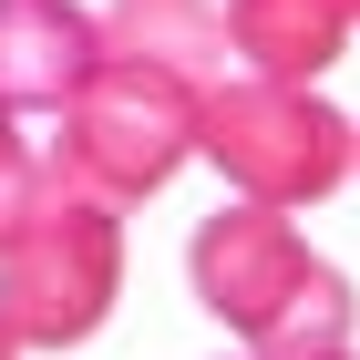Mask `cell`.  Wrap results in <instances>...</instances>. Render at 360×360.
<instances>
[{
    "instance_id": "6da1fadb",
    "label": "cell",
    "mask_w": 360,
    "mask_h": 360,
    "mask_svg": "<svg viewBox=\"0 0 360 360\" xmlns=\"http://www.w3.org/2000/svg\"><path fill=\"white\" fill-rule=\"evenodd\" d=\"M186 278L257 360H330V350H350L360 299H350V278L288 226V206H257V195L217 206V217L195 226V248H186Z\"/></svg>"
},
{
    "instance_id": "7a4b0ae2",
    "label": "cell",
    "mask_w": 360,
    "mask_h": 360,
    "mask_svg": "<svg viewBox=\"0 0 360 360\" xmlns=\"http://www.w3.org/2000/svg\"><path fill=\"white\" fill-rule=\"evenodd\" d=\"M124 299V206L72 165H41L31 206L0 237V330L11 350H72Z\"/></svg>"
},
{
    "instance_id": "3957f363",
    "label": "cell",
    "mask_w": 360,
    "mask_h": 360,
    "mask_svg": "<svg viewBox=\"0 0 360 360\" xmlns=\"http://www.w3.org/2000/svg\"><path fill=\"white\" fill-rule=\"evenodd\" d=\"M195 124H206V93L186 72H165V62H144V52H103L83 72V93L62 103L52 165H72L83 186H103L113 206H134V195H155L195 155Z\"/></svg>"
},
{
    "instance_id": "277c9868",
    "label": "cell",
    "mask_w": 360,
    "mask_h": 360,
    "mask_svg": "<svg viewBox=\"0 0 360 360\" xmlns=\"http://www.w3.org/2000/svg\"><path fill=\"white\" fill-rule=\"evenodd\" d=\"M195 155L257 206H319L350 175V113L319 103V83H268V72H226L206 93Z\"/></svg>"
},
{
    "instance_id": "5b68a950",
    "label": "cell",
    "mask_w": 360,
    "mask_h": 360,
    "mask_svg": "<svg viewBox=\"0 0 360 360\" xmlns=\"http://www.w3.org/2000/svg\"><path fill=\"white\" fill-rule=\"evenodd\" d=\"M103 62V11L83 0H0V103L11 113H62Z\"/></svg>"
},
{
    "instance_id": "8992f818",
    "label": "cell",
    "mask_w": 360,
    "mask_h": 360,
    "mask_svg": "<svg viewBox=\"0 0 360 360\" xmlns=\"http://www.w3.org/2000/svg\"><path fill=\"white\" fill-rule=\"evenodd\" d=\"M350 31H360L350 0H226L237 72H268V83H319L350 52Z\"/></svg>"
},
{
    "instance_id": "52a82bcc",
    "label": "cell",
    "mask_w": 360,
    "mask_h": 360,
    "mask_svg": "<svg viewBox=\"0 0 360 360\" xmlns=\"http://www.w3.org/2000/svg\"><path fill=\"white\" fill-rule=\"evenodd\" d=\"M103 52H144V62H165V72H186L195 93H217L237 72L226 11H206V0H113L103 11Z\"/></svg>"
},
{
    "instance_id": "ba28073f",
    "label": "cell",
    "mask_w": 360,
    "mask_h": 360,
    "mask_svg": "<svg viewBox=\"0 0 360 360\" xmlns=\"http://www.w3.org/2000/svg\"><path fill=\"white\" fill-rule=\"evenodd\" d=\"M31 186H41V155L21 144V113L0 103V237H11V217L31 206Z\"/></svg>"
},
{
    "instance_id": "9c48e42d",
    "label": "cell",
    "mask_w": 360,
    "mask_h": 360,
    "mask_svg": "<svg viewBox=\"0 0 360 360\" xmlns=\"http://www.w3.org/2000/svg\"><path fill=\"white\" fill-rule=\"evenodd\" d=\"M350 175H360V124H350Z\"/></svg>"
},
{
    "instance_id": "30bf717a",
    "label": "cell",
    "mask_w": 360,
    "mask_h": 360,
    "mask_svg": "<svg viewBox=\"0 0 360 360\" xmlns=\"http://www.w3.org/2000/svg\"><path fill=\"white\" fill-rule=\"evenodd\" d=\"M0 360H11V330H0Z\"/></svg>"
},
{
    "instance_id": "8fae6325",
    "label": "cell",
    "mask_w": 360,
    "mask_h": 360,
    "mask_svg": "<svg viewBox=\"0 0 360 360\" xmlns=\"http://www.w3.org/2000/svg\"><path fill=\"white\" fill-rule=\"evenodd\" d=\"M330 360H350V350H330Z\"/></svg>"
},
{
    "instance_id": "7c38bea8",
    "label": "cell",
    "mask_w": 360,
    "mask_h": 360,
    "mask_svg": "<svg viewBox=\"0 0 360 360\" xmlns=\"http://www.w3.org/2000/svg\"><path fill=\"white\" fill-rule=\"evenodd\" d=\"M350 11H360V0H350Z\"/></svg>"
},
{
    "instance_id": "4fadbf2b",
    "label": "cell",
    "mask_w": 360,
    "mask_h": 360,
    "mask_svg": "<svg viewBox=\"0 0 360 360\" xmlns=\"http://www.w3.org/2000/svg\"><path fill=\"white\" fill-rule=\"evenodd\" d=\"M248 360H257V350H248Z\"/></svg>"
}]
</instances>
